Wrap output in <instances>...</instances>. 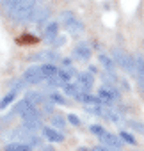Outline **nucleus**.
I'll list each match as a JSON object with an SVG mask.
<instances>
[{"label":"nucleus","mask_w":144,"mask_h":151,"mask_svg":"<svg viewBox=\"0 0 144 151\" xmlns=\"http://www.w3.org/2000/svg\"><path fill=\"white\" fill-rule=\"evenodd\" d=\"M50 43H52V45H53V46L57 48V46H62V45L66 43V37H64V36H59V34H57V36H55V37H53V39H52Z\"/></svg>","instance_id":"obj_21"},{"label":"nucleus","mask_w":144,"mask_h":151,"mask_svg":"<svg viewBox=\"0 0 144 151\" xmlns=\"http://www.w3.org/2000/svg\"><path fill=\"white\" fill-rule=\"evenodd\" d=\"M77 84H78V87L80 89H84V91H91V87H93V84H94V78H93V75H91V71L89 73H78V77H77Z\"/></svg>","instance_id":"obj_7"},{"label":"nucleus","mask_w":144,"mask_h":151,"mask_svg":"<svg viewBox=\"0 0 144 151\" xmlns=\"http://www.w3.org/2000/svg\"><path fill=\"white\" fill-rule=\"evenodd\" d=\"M140 86H142V89H144V82H142V84H140Z\"/></svg>","instance_id":"obj_28"},{"label":"nucleus","mask_w":144,"mask_h":151,"mask_svg":"<svg viewBox=\"0 0 144 151\" xmlns=\"http://www.w3.org/2000/svg\"><path fill=\"white\" fill-rule=\"evenodd\" d=\"M73 57H77L80 60H87V59H91V48L86 46V45H78L73 50Z\"/></svg>","instance_id":"obj_10"},{"label":"nucleus","mask_w":144,"mask_h":151,"mask_svg":"<svg viewBox=\"0 0 144 151\" xmlns=\"http://www.w3.org/2000/svg\"><path fill=\"white\" fill-rule=\"evenodd\" d=\"M6 149H7V151H30L32 146L27 144V142H20V140H18V142H11V144H7Z\"/></svg>","instance_id":"obj_13"},{"label":"nucleus","mask_w":144,"mask_h":151,"mask_svg":"<svg viewBox=\"0 0 144 151\" xmlns=\"http://www.w3.org/2000/svg\"><path fill=\"white\" fill-rule=\"evenodd\" d=\"M25 86H29L23 78H18V80H14V82H11V87L14 89V91H20V89H25Z\"/></svg>","instance_id":"obj_19"},{"label":"nucleus","mask_w":144,"mask_h":151,"mask_svg":"<svg viewBox=\"0 0 144 151\" xmlns=\"http://www.w3.org/2000/svg\"><path fill=\"white\" fill-rule=\"evenodd\" d=\"M18 2H20V0H2V4H4V7H6L7 11H9L14 4H18Z\"/></svg>","instance_id":"obj_25"},{"label":"nucleus","mask_w":144,"mask_h":151,"mask_svg":"<svg viewBox=\"0 0 144 151\" xmlns=\"http://www.w3.org/2000/svg\"><path fill=\"white\" fill-rule=\"evenodd\" d=\"M27 84H32V86H37L45 80L43 77V73H41V68L39 66H30L25 73H23V77H22Z\"/></svg>","instance_id":"obj_4"},{"label":"nucleus","mask_w":144,"mask_h":151,"mask_svg":"<svg viewBox=\"0 0 144 151\" xmlns=\"http://www.w3.org/2000/svg\"><path fill=\"white\" fill-rule=\"evenodd\" d=\"M52 123H53V126H57V128H64V124H66V121H64L60 116H53V117H52Z\"/></svg>","instance_id":"obj_22"},{"label":"nucleus","mask_w":144,"mask_h":151,"mask_svg":"<svg viewBox=\"0 0 144 151\" xmlns=\"http://www.w3.org/2000/svg\"><path fill=\"white\" fill-rule=\"evenodd\" d=\"M30 60H36V62H55V60H59V53L53 52V50H45V52H39V53L32 55Z\"/></svg>","instance_id":"obj_5"},{"label":"nucleus","mask_w":144,"mask_h":151,"mask_svg":"<svg viewBox=\"0 0 144 151\" xmlns=\"http://www.w3.org/2000/svg\"><path fill=\"white\" fill-rule=\"evenodd\" d=\"M119 137L125 140V142H128V144H132V146H135L137 144V140H135V137L132 135V133H128V132H121L119 133Z\"/></svg>","instance_id":"obj_18"},{"label":"nucleus","mask_w":144,"mask_h":151,"mask_svg":"<svg viewBox=\"0 0 144 151\" xmlns=\"http://www.w3.org/2000/svg\"><path fill=\"white\" fill-rule=\"evenodd\" d=\"M37 39L32 36V34H25V37H22V39H18V43H36Z\"/></svg>","instance_id":"obj_24"},{"label":"nucleus","mask_w":144,"mask_h":151,"mask_svg":"<svg viewBox=\"0 0 144 151\" xmlns=\"http://www.w3.org/2000/svg\"><path fill=\"white\" fill-rule=\"evenodd\" d=\"M57 34H59V22H48V25L45 27V39L50 43Z\"/></svg>","instance_id":"obj_9"},{"label":"nucleus","mask_w":144,"mask_h":151,"mask_svg":"<svg viewBox=\"0 0 144 151\" xmlns=\"http://www.w3.org/2000/svg\"><path fill=\"white\" fill-rule=\"evenodd\" d=\"M27 101H30L32 105H41L43 101H45V96L41 94V93H27V98H25Z\"/></svg>","instance_id":"obj_14"},{"label":"nucleus","mask_w":144,"mask_h":151,"mask_svg":"<svg viewBox=\"0 0 144 151\" xmlns=\"http://www.w3.org/2000/svg\"><path fill=\"white\" fill-rule=\"evenodd\" d=\"M60 22H62V25H64V29L73 36V37H78L82 32H84V25H82V22L71 13V11H64L62 14H60Z\"/></svg>","instance_id":"obj_2"},{"label":"nucleus","mask_w":144,"mask_h":151,"mask_svg":"<svg viewBox=\"0 0 144 151\" xmlns=\"http://www.w3.org/2000/svg\"><path fill=\"white\" fill-rule=\"evenodd\" d=\"M128 124H130L132 130H137V132L144 133V124H140V123H137V121H128Z\"/></svg>","instance_id":"obj_23"},{"label":"nucleus","mask_w":144,"mask_h":151,"mask_svg":"<svg viewBox=\"0 0 144 151\" xmlns=\"http://www.w3.org/2000/svg\"><path fill=\"white\" fill-rule=\"evenodd\" d=\"M89 130H91V133H96V135H100V133L103 132V128H102V126H98V124H93Z\"/></svg>","instance_id":"obj_27"},{"label":"nucleus","mask_w":144,"mask_h":151,"mask_svg":"<svg viewBox=\"0 0 144 151\" xmlns=\"http://www.w3.org/2000/svg\"><path fill=\"white\" fill-rule=\"evenodd\" d=\"M43 135H45L48 140H52V142H62V140H64V135H62V133H59V132H55L53 128H48V126L43 128Z\"/></svg>","instance_id":"obj_11"},{"label":"nucleus","mask_w":144,"mask_h":151,"mask_svg":"<svg viewBox=\"0 0 144 151\" xmlns=\"http://www.w3.org/2000/svg\"><path fill=\"white\" fill-rule=\"evenodd\" d=\"M100 140L105 144V146H109V147H119L121 149V137H117V135H114V133H109V132H102L100 135Z\"/></svg>","instance_id":"obj_6"},{"label":"nucleus","mask_w":144,"mask_h":151,"mask_svg":"<svg viewBox=\"0 0 144 151\" xmlns=\"http://www.w3.org/2000/svg\"><path fill=\"white\" fill-rule=\"evenodd\" d=\"M34 6H36V0H20L18 4H14V6L9 9L11 20H13V22H18V23H20V22L23 23Z\"/></svg>","instance_id":"obj_1"},{"label":"nucleus","mask_w":144,"mask_h":151,"mask_svg":"<svg viewBox=\"0 0 144 151\" xmlns=\"http://www.w3.org/2000/svg\"><path fill=\"white\" fill-rule=\"evenodd\" d=\"M98 98L102 100V103L110 105V103H114L116 100H119V93H117V89H116L114 86H103V87H100V91H98Z\"/></svg>","instance_id":"obj_3"},{"label":"nucleus","mask_w":144,"mask_h":151,"mask_svg":"<svg viewBox=\"0 0 144 151\" xmlns=\"http://www.w3.org/2000/svg\"><path fill=\"white\" fill-rule=\"evenodd\" d=\"M133 64H135V78L139 84L144 82V59L140 55H133Z\"/></svg>","instance_id":"obj_8"},{"label":"nucleus","mask_w":144,"mask_h":151,"mask_svg":"<svg viewBox=\"0 0 144 151\" xmlns=\"http://www.w3.org/2000/svg\"><path fill=\"white\" fill-rule=\"evenodd\" d=\"M68 121H69L71 124H75V126H78V124H80V119H78L75 114H69V116H68Z\"/></svg>","instance_id":"obj_26"},{"label":"nucleus","mask_w":144,"mask_h":151,"mask_svg":"<svg viewBox=\"0 0 144 151\" xmlns=\"http://www.w3.org/2000/svg\"><path fill=\"white\" fill-rule=\"evenodd\" d=\"M50 100L52 101H55V103H60V105H66L68 101H66V98L64 96H60L59 93H50Z\"/></svg>","instance_id":"obj_20"},{"label":"nucleus","mask_w":144,"mask_h":151,"mask_svg":"<svg viewBox=\"0 0 144 151\" xmlns=\"http://www.w3.org/2000/svg\"><path fill=\"white\" fill-rule=\"evenodd\" d=\"M100 64L105 68V71L114 73V68H116V66H114V62H112V59H110V57H107V55H103V53H102V55H100Z\"/></svg>","instance_id":"obj_15"},{"label":"nucleus","mask_w":144,"mask_h":151,"mask_svg":"<svg viewBox=\"0 0 144 151\" xmlns=\"http://www.w3.org/2000/svg\"><path fill=\"white\" fill-rule=\"evenodd\" d=\"M16 93H18V91L11 89V93H7V96H4L2 100H0V110H4V109H6V107L14 100V98H16Z\"/></svg>","instance_id":"obj_17"},{"label":"nucleus","mask_w":144,"mask_h":151,"mask_svg":"<svg viewBox=\"0 0 144 151\" xmlns=\"http://www.w3.org/2000/svg\"><path fill=\"white\" fill-rule=\"evenodd\" d=\"M30 107H32V103H30V101H27V100H22V101H18V103L14 105V112L22 116V114H23V112H27ZM34 107H36V105H34Z\"/></svg>","instance_id":"obj_16"},{"label":"nucleus","mask_w":144,"mask_h":151,"mask_svg":"<svg viewBox=\"0 0 144 151\" xmlns=\"http://www.w3.org/2000/svg\"><path fill=\"white\" fill-rule=\"evenodd\" d=\"M39 68H41V73H43L45 80H46V78H53L55 75H57V68H55L52 62H43Z\"/></svg>","instance_id":"obj_12"}]
</instances>
